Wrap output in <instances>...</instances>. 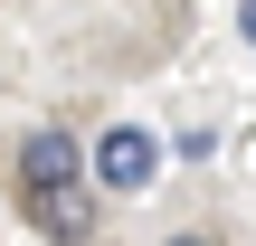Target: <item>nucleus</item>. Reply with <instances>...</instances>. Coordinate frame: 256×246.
Segmentation results:
<instances>
[{"mask_svg": "<svg viewBox=\"0 0 256 246\" xmlns=\"http://www.w3.org/2000/svg\"><path fill=\"white\" fill-rule=\"evenodd\" d=\"M162 246H228L218 228H180V237H162Z\"/></svg>", "mask_w": 256, "mask_h": 246, "instance_id": "20e7f679", "label": "nucleus"}, {"mask_svg": "<svg viewBox=\"0 0 256 246\" xmlns=\"http://www.w3.org/2000/svg\"><path fill=\"white\" fill-rule=\"evenodd\" d=\"M19 209H28V228L48 246H86L95 237V199H86V190H66V199H19Z\"/></svg>", "mask_w": 256, "mask_h": 246, "instance_id": "7ed1b4c3", "label": "nucleus"}, {"mask_svg": "<svg viewBox=\"0 0 256 246\" xmlns=\"http://www.w3.org/2000/svg\"><path fill=\"white\" fill-rule=\"evenodd\" d=\"M86 180L114 190V199H142V190L162 180V133H142V123H104V142L86 152Z\"/></svg>", "mask_w": 256, "mask_h": 246, "instance_id": "f257e3e1", "label": "nucleus"}, {"mask_svg": "<svg viewBox=\"0 0 256 246\" xmlns=\"http://www.w3.org/2000/svg\"><path fill=\"white\" fill-rule=\"evenodd\" d=\"M10 171H19V199H66V190H86V152H76V133H57V123H38V133L10 152Z\"/></svg>", "mask_w": 256, "mask_h": 246, "instance_id": "f03ea898", "label": "nucleus"}]
</instances>
